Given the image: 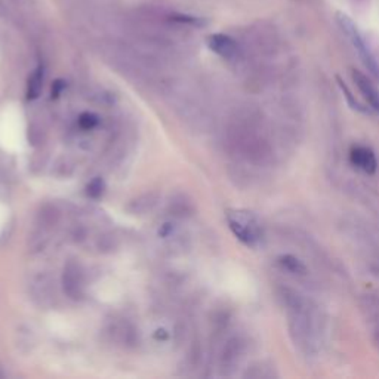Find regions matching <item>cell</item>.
Wrapping results in <instances>:
<instances>
[{
    "mask_svg": "<svg viewBox=\"0 0 379 379\" xmlns=\"http://www.w3.org/2000/svg\"><path fill=\"white\" fill-rule=\"evenodd\" d=\"M168 98H169L168 103L173 108V112H175L180 116V119L185 122L188 126L200 128L204 120H206L202 104L197 100H194L188 91L170 88L168 91Z\"/></svg>",
    "mask_w": 379,
    "mask_h": 379,
    "instance_id": "6da1fadb",
    "label": "cell"
},
{
    "mask_svg": "<svg viewBox=\"0 0 379 379\" xmlns=\"http://www.w3.org/2000/svg\"><path fill=\"white\" fill-rule=\"evenodd\" d=\"M228 226L234 235L246 246L255 247L262 240V227L258 218L249 211H230Z\"/></svg>",
    "mask_w": 379,
    "mask_h": 379,
    "instance_id": "7a4b0ae2",
    "label": "cell"
},
{
    "mask_svg": "<svg viewBox=\"0 0 379 379\" xmlns=\"http://www.w3.org/2000/svg\"><path fill=\"white\" fill-rule=\"evenodd\" d=\"M28 295L39 308H52L57 303L55 280L47 273H37L28 281Z\"/></svg>",
    "mask_w": 379,
    "mask_h": 379,
    "instance_id": "3957f363",
    "label": "cell"
},
{
    "mask_svg": "<svg viewBox=\"0 0 379 379\" xmlns=\"http://www.w3.org/2000/svg\"><path fill=\"white\" fill-rule=\"evenodd\" d=\"M337 17H338V23H339L341 28L344 30V33L349 36V39L351 40V43L356 47V51L358 52L361 61L365 62V66L371 70V73L375 77L379 78V64H378V61L375 59L373 54L371 52V49L366 46L365 39H363L361 35L358 33L356 24L349 17H346V15H344L341 12H338Z\"/></svg>",
    "mask_w": 379,
    "mask_h": 379,
    "instance_id": "277c9868",
    "label": "cell"
},
{
    "mask_svg": "<svg viewBox=\"0 0 379 379\" xmlns=\"http://www.w3.org/2000/svg\"><path fill=\"white\" fill-rule=\"evenodd\" d=\"M62 291L70 298L77 301L85 295V273L82 265L77 261H69L64 265L61 277Z\"/></svg>",
    "mask_w": 379,
    "mask_h": 379,
    "instance_id": "5b68a950",
    "label": "cell"
},
{
    "mask_svg": "<svg viewBox=\"0 0 379 379\" xmlns=\"http://www.w3.org/2000/svg\"><path fill=\"white\" fill-rule=\"evenodd\" d=\"M208 46L211 47V51H214L216 55L221 58L233 61L237 59V57L240 55V46L233 37L227 35H211L208 37Z\"/></svg>",
    "mask_w": 379,
    "mask_h": 379,
    "instance_id": "8992f818",
    "label": "cell"
},
{
    "mask_svg": "<svg viewBox=\"0 0 379 379\" xmlns=\"http://www.w3.org/2000/svg\"><path fill=\"white\" fill-rule=\"evenodd\" d=\"M161 193L157 192H148V193H142L139 196H136L135 199H132L128 203V212L131 215L135 216H146L148 214H151L153 211H156V208L159 206L161 203Z\"/></svg>",
    "mask_w": 379,
    "mask_h": 379,
    "instance_id": "52a82bcc",
    "label": "cell"
},
{
    "mask_svg": "<svg viewBox=\"0 0 379 379\" xmlns=\"http://www.w3.org/2000/svg\"><path fill=\"white\" fill-rule=\"evenodd\" d=\"M350 161L357 169H360L365 173H369V175L376 172V168H378L376 157L373 151L368 147H361V146L353 147L350 151Z\"/></svg>",
    "mask_w": 379,
    "mask_h": 379,
    "instance_id": "ba28073f",
    "label": "cell"
},
{
    "mask_svg": "<svg viewBox=\"0 0 379 379\" xmlns=\"http://www.w3.org/2000/svg\"><path fill=\"white\" fill-rule=\"evenodd\" d=\"M168 212L177 219H187L194 214L193 200L185 193H175L168 202Z\"/></svg>",
    "mask_w": 379,
    "mask_h": 379,
    "instance_id": "9c48e42d",
    "label": "cell"
},
{
    "mask_svg": "<svg viewBox=\"0 0 379 379\" xmlns=\"http://www.w3.org/2000/svg\"><path fill=\"white\" fill-rule=\"evenodd\" d=\"M108 335L119 345L129 346L135 344L136 332L128 322H116L108 327Z\"/></svg>",
    "mask_w": 379,
    "mask_h": 379,
    "instance_id": "30bf717a",
    "label": "cell"
},
{
    "mask_svg": "<svg viewBox=\"0 0 379 379\" xmlns=\"http://www.w3.org/2000/svg\"><path fill=\"white\" fill-rule=\"evenodd\" d=\"M351 76H353V81L356 82L357 88L360 89V92L365 95V98L379 113V91L375 88V85L363 73H360L357 70H351Z\"/></svg>",
    "mask_w": 379,
    "mask_h": 379,
    "instance_id": "8fae6325",
    "label": "cell"
},
{
    "mask_svg": "<svg viewBox=\"0 0 379 379\" xmlns=\"http://www.w3.org/2000/svg\"><path fill=\"white\" fill-rule=\"evenodd\" d=\"M59 211L55 204H45L37 214V226L42 231H49L59 223Z\"/></svg>",
    "mask_w": 379,
    "mask_h": 379,
    "instance_id": "7c38bea8",
    "label": "cell"
},
{
    "mask_svg": "<svg viewBox=\"0 0 379 379\" xmlns=\"http://www.w3.org/2000/svg\"><path fill=\"white\" fill-rule=\"evenodd\" d=\"M242 356V342L239 339H231L224 346L223 354H221V368L231 369L237 365Z\"/></svg>",
    "mask_w": 379,
    "mask_h": 379,
    "instance_id": "4fadbf2b",
    "label": "cell"
},
{
    "mask_svg": "<svg viewBox=\"0 0 379 379\" xmlns=\"http://www.w3.org/2000/svg\"><path fill=\"white\" fill-rule=\"evenodd\" d=\"M279 265L292 274H305L307 273V267L301 260H298L293 255H281L277 258Z\"/></svg>",
    "mask_w": 379,
    "mask_h": 379,
    "instance_id": "5bb4252c",
    "label": "cell"
},
{
    "mask_svg": "<svg viewBox=\"0 0 379 379\" xmlns=\"http://www.w3.org/2000/svg\"><path fill=\"white\" fill-rule=\"evenodd\" d=\"M42 85H43V69L39 67L36 69V71L31 74L30 81H28V89H27V95L30 100H35L39 97V93L42 91Z\"/></svg>",
    "mask_w": 379,
    "mask_h": 379,
    "instance_id": "9a60e30c",
    "label": "cell"
},
{
    "mask_svg": "<svg viewBox=\"0 0 379 379\" xmlns=\"http://www.w3.org/2000/svg\"><path fill=\"white\" fill-rule=\"evenodd\" d=\"M173 23L178 24H188V25H194V27H202L204 25V21L197 17H188V15H173L172 17Z\"/></svg>",
    "mask_w": 379,
    "mask_h": 379,
    "instance_id": "2e32d148",
    "label": "cell"
},
{
    "mask_svg": "<svg viewBox=\"0 0 379 379\" xmlns=\"http://www.w3.org/2000/svg\"><path fill=\"white\" fill-rule=\"evenodd\" d=\"M200 346L197 344H194L192 349L188 350V354H187V363H188V368L192 366V368H196L199 365V361H200Z\"/></svg>",
    "mask_w": 379,
    "mask_h": 379,
    "instance_id": "e0dca14e",
    "label": "cell"
},
{
    "mask_svg": "<svg viewBox=\"0 0 379 379\" xmlns=\"http://www.w3.org/2000/svg\"><path fill=\"white\" fill-rule=\"evenodd\" d=\"M338 82H339V86H341V89H342V92L345 93V97L346 98H349V101H350V104H351V107L353 108H356V110H358V112H366V110L365 108H363L360 104H358V101L357 100H354V97H353V93L350 92V89L349 88H346L341 81H339V78H338Z\"/></svg>",
    "mask_w": 379,
    "mask_h": 379,
    "instance_id": "ac0fdd59",
    "label": "cell"
},
{
    "mask_svg": "<svg viewBox=\"0 0 379 379\" xmlns=\"http://www.w3.org/2000/svg\"><path fill=\"white\" fill-rule=\"evenodd\" d=\"M115 240H116V237L113 234H105L103 235L101 239H100V249L103 250H112L115 247Z\"/></svg>",
    "mask_w": 379,
    "mask_h": 379,
    "instance_id": "d6986e66",
    "label": "cell"
},
{
    "mask_svg": "<svg viewBox=\"0 0 379 379\" xmlns=\"http://www.w3.org/2000/svg\"><path fill=\"white\" fill-rule=\"evenodd\" d=\"M78 123H81V126H82V128H85V129H92L93 126L98 123V119L95 117L93 115L86 113V115H82L81 116V120H78Z\"/></svg>",
    "mask_w": 379,
    "mask_h": 379,
    "instance_id": "ffe728a7",
    "label": "cell"
},
{
    "mask_svg": "<svg viewBox=\"0 0 379 379\" xmlns=\"http://www.w3.org/2000/svg\"><path fill=\"white\" fill-rule=\"evenodd\" d=\"M88 193H89L92 197H98V196H101V193H103V182H101L100 180L93 181V182L88 187Z\"/></svg>",
    "mask_w": 379,
    "mask_h": 379,
    "instance_id": "44dd1931",
    "label": "cell"
},
{
    "mask_svg": "<svg viewBox=\"0 0 379 379\" xmlns=\"http://www.w3.org/2000/svg\"><path fill=\"white\" fill-rule=\"evenodd\" d=\"M5 376V373H4V371H2V366H0V379H2Z\"/></svg>",
    "mask_w": 379,
    "mask_h": 379,
    "instance_id": "7402d4cb",
    "label": "cell"
}]
</instances>
